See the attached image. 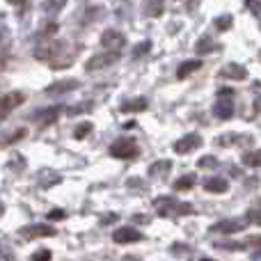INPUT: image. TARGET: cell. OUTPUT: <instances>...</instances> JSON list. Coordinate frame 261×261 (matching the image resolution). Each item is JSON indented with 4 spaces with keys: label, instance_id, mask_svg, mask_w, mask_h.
<instances>
[{
    "label": "cell",
    "instance_id": "1",
    "mask_svg": "<svg viewBox=\"0 0 261 261\" xmlns=\"http://www.w3.org/2000/svg\"><path fill=\"white\" fill-rule=\"evenodd\" d=\"M153 208L161 218H174V216H193L195 208L188 202H179L174 197H156L153 199Z\"/></svg>",
    "mask_w": 261,
    "mask_h": 261
},
{
    "label": "cell",
    "instance_id": "2",
    "mask_svg": "<svg viewBox=\"0 0 261 261\" xmlns=\"http://www.w3.org/2000/svg\"><path fill=\"white\" fill-rule=\"evenodd\" d=\"M140 153V147L133 138H119L110 144V156L113 158H122V161H130Z\"/></svg>",
    "mask_w": 261,
    "mask_h": 261
},
{
    "label": "cell",
    "instance_id": "3",
    "mask_svg": "<svg viewBox=\"0 0 261 261\" xmlns=\"http://www.w3.org/2000/svg\"><path fill=\"white\" fill-rule=\"evenodd\" d=\"M213 113H216V117H220V119H231L234 117V90L225 87V90L218 92Z\"/></svg>",
    "mask_w": 261,
    "mask_h": 261
},
{
    "label": "cell",
    "instance_id": "4",
    "mask_svg": "<svg viewBox=\"0 0 261 261\" xmlns=\"http://www.w3.org/2000/svg\"><path fill=\"white\" fill-rule=\"evenodd\" d=\"M117 60H119V50H108V53L92 55V58L85 62V71H99V69L115 64Z\"/></svg>",
    "mask_w": 261,
    "mask_h": 261
},
{
    "label": "cell",
    "instance_id": "5",
    "mask_svg": "<svg viewBox=\"0 0 261 261\" xmlns=\"http://www.w3.org/2000/svg\"><path fill=\"white\" fill-rule=\"evenodd\" d=\"M23 101H25V94H23V92H9V94L0 96V122L7 119L9 113H12L14 108H18Z\"/></svg>",
    "mask_w": 261,
    "mask_h": 261
},
{
    "label": "cell",
    "instance_id": "6",
    "mask_svg": "<svg viewBox=\"0 0 261 261\" xmlns=\"http://www.w3.org/2000/svg\"><path fill=\"white\" fill-rule=\"evenodd\" d=\"M202 144H204L202 135L188 133V135H184V138H179V140L174 142V151H176V153H190V151H195V149H199Z\"/></svg>",
    "mask_w": 261,
    "mask_h": 261
},
{
    "label": "cell",
    "instance_id": "7",
    "mask_svg": "<svg viewBox=\"0 0 261 261\" xmlns=\"http://www.w3.org/2000/svg\"><path fill=\"white\" fill-rule=\"evenodd\" d=\"M23 239H48V236H55V229L48 225H41V222H35V225H28L21 229Z\"/></svg>",
    "mask_w": 261,
    "mask_h": 261
},
{
    "label": "cell",
    "instance_id": "8",
    "mask_svg": "<svg viewBox=\"0 0 261 261\" xmlns=\"http://www.w3.org/2000/svg\"><path fill=\"white\" fill-rule=\"evenodd\" d=\"M245 229V220H239V218H229V220H220L211 227L213 234H236V231Z\"/></svg>",
    "mask_w": 261,
    "mask_h": 261
},
{
    "label": "cell",
    "instance_id": "9",
    "mask_svg": "<svg viewBox=\"0 0 261 261\" xmlns=\"http://www.w3.org/2000/svg\"><path fill=\"white\" fill-rule=\"evenodd\" d=\"M81 87V83L76 81V78H69V81H58V83H50L48 87H46V94H53V96H58V94H69V92H73V90H78Z\"/></svg>",
    "mask_w": 261,
    "mask_h": 261
},
{
    "label": "cell",
    "instance_id": "10",
    "mask_svg": "<svg viewBox=\"0 0 261 261\" xmlns=\"http://www.w3.org/2000/svg\"><path fill=\"white\" fill-rule=\"evenodd\" d=\"M113 241L115 243H138V241H142V231H138L135 227H119V229H115Z\"/></svg>",
    "mask_w": 261,
    "mask_h": 261
},
{
    "label": "cell",
    "instance_id": "11",
    "mask_svg": "<svg viewBox=\"0 0 261 261\" xmlns=\"http://www.w3.org/2000/svg\"><path fill=\"white\" fill-rule=\"evenodd\" d=\"M101 44H103L108 50H119L124 44H126V37H124L119 30H106L103 35H101Z\"/></svg>",
    "mask_w": 261,
    "mask_h": 261
},
{
    "label": "cell",
    "instance_id": "12",
    "mask_svg": "<svg viewBox=\"0 0 261 261\" xmlns=\"http://www.w3.org/2000/svg\"><path fill=\"white\" fill-rule=\"evenodd\" d=\"M218 144H220V147H231V144L248 147V144H254V138L252 135H243V133H225L218 138Z\"/></svg>",
    "mask_w": 261,
    "mask_h": 261
},
{
    "label": "cell",
    "instance_id": "13",
    "mask_svg": "<svg viewBox=\"0 0 261 261\" xmlns=\"http://www.w3.org/2000/svg\"><path fill=\"white\" fill-rule=\"evenodd\" d=\"M220 78H229V81H245L248 78V69L243 67V64H227V67L220 69Z\"/></svg>",
    "mask_w": 261,
    "mask_h": 261
},
{
    "label": "cell",
    "instance_id": "14",
    "mask_svg": "<svg viewBox=\"0 0 261 261\" xmlns=\"http://www.w3.org/2000/svg\"><path fill=\"white\" fill-rule=\"evenodd\" d=\"M204 190H206V193H213V195H222L229 190V184H227L222 176H208V179L204 181Z\"/></svg>",
    "mask_w": 261,
    "mask_h": 261
},
{
    "label": "cell",
    "instance_id": "15",
    "mask_svg": "<svg viewBox=\"0 0 261 261\" xmlns=\"http://www.w3.org/2000/svg\"><path fill=\"white\" fill-rule=\"evenodd\" d=\"M62 113V106H53V108H46V110H39V113L35 115V122H39L41 126H46V124L55 122L58 119V115Z\"/></svg>",
    "mask_w": 261,
    "mask_h": 261
},
{
    "label": "cell",
    "instance_id": "16",
    "mask_svg": "<svg viewBox=\"0 0 261 261\" xmlns=\"http://www.w3.org/2000/svg\"><path fill=\"white\" fill-rule=\"evenodd\" d=\"M199 67H202V62H199V60H186V62H181V67L176 69V78H179V81H184V78H188L193 71H197Z\"/></svg>",
    "mask_w": 261,
    "mask_h": 261
},
{
    "label": "cell",
    "instance_id": "17",
    "mask_svg": "<svg viewBox=\"0 0 261 261\" xmlns=\"http://www.w3.org/2000/svg\"><path fill=\"white\" fill-rule=\"evenodd\" d=\"M147 99H130L122 103V113H142V110H147Z\"/></svg>",
    "mask_w": 261,
    "mask_h": 261
},
{
    "label": "cell",
    "instance_id": "18",
    "mask_svg": "<svg viewBox=\"0 0 261 261\" xmlns=\"http://www.w3.org/2000/svg\"><path fill=\"white\" fill-rule=\"evenodd\" d=\"M216 50V41L211 39V37H202V39H197V44H195V53L197 55H208Z\"/></svg>",
    "mask_w": 261,
    "mask_h": 261
},
{
    "label": "cell",
    "instance_id": "19",
    "mask_svg": "<svg viewBox=\"0 0 261 261\" xmlns=\"http://www.w3.org/2000/svg\"><path fill=\"white\" fill-rule=\"evenodd\" d=\"M172 170V161H167V158H163V161H156L149 165V176H161L165 174V172Z\"/></svg>",
    "mask_w": 261,
    "mask_h": 261
},
{
    "label": "cell",
    "instance_id": "20",
    "mask_svg": "<svg viewBox=\"0 0 261 261\" xmlns=\"http://www.w3.org/2000/svg\"><path fill=\"white\" fill-rule=\"evenodd\" d=\"M243 165L248 167H261V149H250L243 153Z\"/></svg>",
    "mask_w": 261,
    "mask_h": 261
},
{
    "label": "cell",
    "instance_id": "21",
    "mask_svg": "<svg viewBox=\"0 0 261 261\" xmlns=\"http://www.w3.org/2000/svg\"><path fill=\"white\" fill-rule=\"evenodd\" d=\"M64 5H67V0H46L41 7H44V12L48 14V16H55V14L62 12Z\"/></svg>",
    "mask_w": 261,
    "mask_h": 261
},
{
    "label": "cell",
    "instance_id": "22",
    "mask_svg": "<svg viewBox=\"0 0 261 261\" xmlns=\"http://www.w3.org/2000/svg\"><path fill=\"white\" fill-rule=\"evenodd\" d=\"M213 25H216L220 32H227L231 25H234V16H231V14H222V16H216V18H213Z\"/></svg>",
    "mask_w": 261,
    "mask_h": 261
},
{
    "label": "cell",
    "instance_id": "23",
    "mask_svg": "<svg viewBox=\"0 0 261 261\" xmlns=\"http://www.w3.org/2000/svg\"><path fill=\"white\" fill-rule=\"evenodd\" d=\"M195 184H197V176H195V174H186V176H181V179L174 181V190H190Z\"/></svg>",
    "mask_w": 261,
    "mask_h": 261
},
{
    "label": "cell",
    "instance_id": "24",
    "mask_svg": "<svg viewBox=\"0 0 261 261\" xmlns=\"http://www.w3.org/2000/svg\"><path fill=\"white\" fill-rule=\"evenodd\" d=\"M92 108H94V103H90V101H83V103L67 108V115H69V117H76V115H81V113H90Z\"/></svg>",
    "mask_w": 261,
    "mask_h": 261
},
{
    "label": "cell",
    "instance_id": "25",
    "mask_svg": "<svg viewBox=\"0 0 261 261\" xmlns=\"http://www.w3.org/2000/svg\"><path fill=\"white\" fill-rule=\"evenodd\" d=\"M92 130H94V124H92V122H83V124H78V126L73 128V138L83 140V138H87Z\"/></svg>",
    "mask_w": 261,
    "mask_h": 261
},
{
    "label": "cell",
    "instance_id": "26",
    "mask_svg": "<svg viewBox=\"0 0 261 261\" xmlns=\"http://www.w3.org/2000/svg\"><path fill=\"white\" fill-rule=\"evenodd\" d=\"M220 165V161H218L216 156H204L197 161V167L199 170H216V167Z\"/></svg>",
    "mask_w": 261,
    "mask_h": 261
},
{
    "label": "cell",
    "instance_id": "27",
    "mask_svg": "<svg viewBox=\"0 0 261 261\" xmlns=\"http://www.w3.org/2000/svg\"><path fill=\"white\" fill-rule=\"evenodd\" d=\"M216 248H220V250H245L248 248V241H245V243H239V241H218Z\"/></svg>",
    "mask_w": 261,
    "mask_h": 261
},
{
    "label": "cell",
    "instance_id": "28",
    "mask_svg": "<svg viewBox=\"0 0 261 261\" xmlns=\"http://www.w3.org/2000/svg\"><path fill=\"white\" fill-rule=\"evenodd\" d=\"M149 50H151V41H149V39L140 41V44L133 48V58H135V60H138V58H142V55H147Z\"/></svg>",
    "mask_w": 261,
    "mask_h": 261
},
{
    "label": "cell",
    "instance_id": "29",
    "mask_svg": "<svg viewBox=\"0 0 261 261\" xmlns=\"http://www.w3.org/2000/svg\"><path fill=\"white\" fill-rule=\"evenodd\" d=\"M245 220H250L252 225H259L261 227V208H250L248 216H245Z\"/></svg>",
    "mask_w": 261,
    "mask_h": 261
},
{
    "label": "cell",
    "instance_id": "30",
    "mask_svg": "<svg viewBox=\"0 0 261 261\" xmlns=\"http://www.w3.org/2000/svg\"><path fill=\"white\" fill-rule=\"evenodd\" d=\"M248 9L254 14V16H261V0H245Z\"/></svg>",
    "mask_w": 261,
    "mask_h": 261
},
{
    "label": "cell",
    "instance_id": "31",
    "mask_svg": "<svg viewBox=\"0 0 261 261\" xmlns=\"http://www.w3.org/2000/svg\"><path fill=\"white\" fill-rule=\"evenodd\" d=\"M55 32H58V23H55V21L44 23V28H41V35H44V37H50V35H55Z\"/></svg>",
    "mask_w": 261,
    "mask_h": 261
},
{
    "label": "cell",
    "instance_id": "32",
    "mask_svg": "<svg viewBox=\"0 0 261 261\" xmlns=\"http://www.w3.org/2000/svg\"><path fill=\"white\" fill-rule=\"evenodd\" d=\"M147 12L151 14V16H158V14H163V3H161V0H153L151 7H149Z\"/></svg>",
    "mask_w": 261,
    "mask_h": 261
},
{
    "label": "cell",
    "instance_id": "33",
    "mask_svg": "<svg viewBox=\"0 0 261 261\" xmlns=\"http://www.w3.org/2000/svg\"><path fill=\"white\" fill-rule=\"evenodd\" d=\"M7 44H9V30L5 25H0V48H5Z\"/></svg>",
    "mask_w": 261,
    "mask_h": 261
},
{
    "label": "cell",
    "instance_id": "34",
    "mask_svg": "<svg viewBox=\"0 0 261 261\" xmlns=\"http://www.w3.org/2000/svg\"><path fill=\"white\" fill-rule=\"evenodd\" d=\"M172 254H179V257L188 254V248H186V243H174V245H172Z\"/></svg>",
    "mask_w": 261,
    "mask_h": 261
},
{
    "label": "cell",
    "instance_id": "35",
    "mask_svg": "<svg viewBox=\"0 0 261 261\" xmlns=\"http://www.w3.org/2000/svg\"><path fill=\"white\" fill-rule=\"evenodd\" d=\"M53 254H50V250H37L35 254H32V259L35 261H44V259H50Z\"/></svg>",
    "mask_w": 261,
    "mask_h": 261
},
{
    "label": "cell",
    "instance_id": "36",
    "mask_svg": "<svg viewBox=\"0 0 261 261\" xmlns=\"http://www.w3.org/2000/svg\"><path fill=\"white\" fill-rule=\"evenodd\" d=\"M64 218H67V211H60V208L48 213V220H64Z\"/></svg>",
    "mask_w": 261,
    "mask_h": 261
},
{
    "label": "cell",
    "instance_id": "37",
    "mask_svg": "<svg viewBox=\"0 0 261 261\" xmlns=\"http://www.w3.org/2000/svg\"><path fill=\"white\" fill-rule=\"evenodd\" d=\"M0 259H14V252L5 243H0Z\"/></svg>",
    "mask_w": 261,
    "mask_h": 261
},
{
    "label": "cell",
    "instance_id": "38",
    "mask_svg": "<svg viewBox=\"0 0 261 261\" xmlns=\"http://www.w3.org/2000/svg\"><path fill=\"white\" fill-rule=\"evenodd\" d=\"M113 222H117V216H115V213H108V216H103L101 218V225H113Z\"/></svg>",
    "mask_w": 261,
    "mask_h": 261
},
{
    "label": "cell",
    "instance_id": "39",
    "mask_svg": "<svg viewBox=\"0 0 261 261\" xmlns=\"http://www.w3.org/2000/svg\"><path fill=\"white\" fill-rule=\"evenodd\" d=\"M133 222H135V225H140V222H142V225H147L149 216H142V213H138V216H133Z\"/></svg>",
    "mask_w": 261,
    "mask_h": 261
},
{
    "label": "cell",
    "instance_id": "40",
    "mask_svg": "<svg viewBox=\"0 0 261 261\" xmlns=\"http://www.w3.org/2000/svg\"><path fill=\"white\" fill-rule=\"evenodd\" d=\"M254 110H257V113H261V96H257V99H254Z\"/></svg>",
    "mask_w": 261,
    "mask_h": 261
},
{
    "label": "cell",
    "instance_id": "41",
    "mask_svg": "<svg viewBox=\"0 0 261 261\" xmlns=\"http://www.w3.org/2000/svg\"><path fill=\"white\" fill-rule=\"evenodd\" d=\"M252 259H257V261H261V248H259V250H254V252H252Z\"/></svg>",
    "mask_w": 261,
    "mask_h": 261
},
{
    "label": "cell",
    "instance_id": "42",
    "mask_svg": "<svg viewBox=\"0 0 261 261\" xmlns=\"http://www.w3.org/2000/svg\"><path fill=\"white\" fill-rule=\"evenodd\" d=\"M231 176H241V170H239V167H231Z\"/></svg>",
    "mask_w": 261,
    "mask_h": 261
},
{
    "label": "cell",
    "instance_id": "43",
    "mask_svg": "<svg viewBox=\"0 0 261 261\" xmlns=\"http://www.w3.org/2000/svg\"><path fill=\"white\" fill-rule=\"evenodd\" d=\"M9 3H14V5H21V3H23V0H9Z\"/></svg>",
    "mask_w": 261,
    "mask_h": 261
},
{
    "label": "cell",
    "instance_id": "44",
    "mask_svg": "<svg viewBox=\"0 0 261 261\" xmlns=\"http://www.w3.org/2000/svg\"><path fill=\"white\" fill-rule=\"evenodd\" d=\"M0 18H3V14H0Z\"/></svg>",
    "mask_w": 261,
    "mask_h": 261
}]
</instances>
